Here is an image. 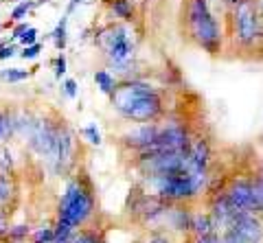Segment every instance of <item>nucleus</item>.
Masks as SVG:
<instances>
[{
	"instance_id": "1",
	"label": "nucleus",
	"mask_w": 263,
	"mask_h": 243,
	"mask_svg": "<svg viewBox=\"0 0 263 243\" xmlns=\"http://www.w3.org/2000/svg\"><path fill=\"white\" fill-rule=\"evenodd\" d=\"M110 105L121 118L129 123H154L167 116L162 90L141 77L121 79L119 88L110 96Z\"/></svg>"
},
{
	"instance_id": "2",
	"label": "nucleus",
	"mask_w": 263,
	"mask_h": 243,
	"mask_svg": "<svg viewBox=\"0 0 263 243\" xmlns=\"http://www.w3.org/2000/svg\"><path fill=\"white\" fill-rule=\"evenodd\" d=\"M95 44L103 53L108 66L117 72L119 79H132L129 70L136 68L138 44L134 35H132L127 22H112V24H105V27L97 29Z\"/></svg>"
},
{
	"instance_id": "3",
	"label": "nucleus",
	"mask_w": 263,
	"mask_h": 243,
	"mask_svg": "<svg viewBox=\"0 0 263 243\" xmlns=\"http://www.w3.org/2000/svg\"><path fill=\"white\" fill-rule=\"evenodd\" d=\"M97 199H95V189L92 182L81 171L72 175L64 189V195L57 204V219L68 221L75 228H86L88 221L95 217Z\"/></svg>"
},
{
	"instance_id": "4",
	"label": "nucleus",
	"mask_w": 263,
	"mask_h": 243,
	"mask_svg": "<svg viewBox=\"0 0 263 243\" xmlns=\"http://www.w3.org/2000/svg\"><path fill=\"white\" fill-rule=\"evenodd\" d=\"M186 31L193 42L209 55H219L224 46V33L211 9V0H189L186 5Z\"/></svg>"
},
{
	"instance_id": "5",
	"label": "nucleus",
	"mask_w": 263,
	"mask_h": 243,
	"mask_svg": "<svg viewBox=\"0 0 263 243\" xmlns=\"http://www.w3.org/2000/svg\"><path fill=\"white\" fill-rule=\"evenodd\" d=\"M230 37L243 51H254L263 46V11L257 0H241L228 11Z\"/></svg>"
},
{
	"instance_id": "6",
	"label": "nucleus",
	"mask_w": 263,
	"mask_h": 243,
	"mask_svg": "<svg viewBox=\"0 0 263 243\" xmlns=\"http://www.w3.org/2000/svg\"><path fill=\"white\" fill-rule=\"evenodd\" d=\"M75 158H77L75 132H72V127L66 120H62L60 134H57V158H55V165L51 171L60 177H66L75 169Z\"/></svg>"
},
{
	"instance_id": "7",
	"label": "nucleus",
	"mask_w": 263,
	"mask_h": 243,
	"mask_svg": "<svg viewBox=\"0 0 263 243\" xmlns=\"http://www.w3.org/2000/svg\"><path fill=\"white\" fill-rule=\"evenodd\" d=\"M158 132H160V123L154 120V123H136L132 129H127L125 134L119 138L121 147L127 149L132 153H138L147 147H152L154 140L158 138Z\"/></svg>"
},
{
	"instance_id": "8",
	"label": "nucleus",
	"mask_w": 263,
	"mask_h": 243,
	"mask_svg": "<svg viewBox=\"0 0 263 243\" xmlns=\"http://www.w3.org/2000/svg\"><path fill=\"white\" fill-rule=\"evenodd\" d=\"M252 182H254L252 177H235V180L224 189V193L235 208H241V210H248V213L259 215L257 204H254V197H252Z\"/></svg>"
},
{
	"instance_id": "9",
	"label": "nucleus",
	"mask_w": 263,
	"mask_h": 243,
	"mask_svg": "<svg viewBox=\"0 0 263 243\" xmlns=\"http://www.w3.org/2000/svg\"><path fill=\"white\" fill-rule=\"evenodd\" d=\"M226 230L239 234L246 243H263V221L254 213H243L239 217H235V221Z\"/></svg>"
},
{
	"instance_id": "10",
	"label": "nucleus",
	"mask_w": 263,
	"mask_h": 243,
	"mask_svg": "<svg viewBox=\"0 0 263 243\" xmlns=\"http://www.w3.org/2000/svg\"><path fill=\"white\" fill-rule=\"evenodd\" d=\"M191 219H193V210L189 206V201H171L167 213H164L162 226H167L171 232L191 234Z\"/></svg>"
},
{
	"instance_id": "11",
	"label": "nucleus",
	"mask_w": 263,
	"mask_h": 243,
	"mask_svg": "<svg viewBox=\"0 0 263 243\" xmlns=\"http://www.w3.org/2000/svg\"><path fill=\"white\" fill-rule=\"evenodd\" d=\"M211 160H213L211 143L204 138V136H197V138H193L191 147H189V165H191L193 171H209Z\"/></svg>"
},
{
	"instance_id": "12",
	"label": "nucleus",
	"mask_w": 263,
	"mask_h": 243,
	"mask_svg": "<svg viewBox=\"0 0 263 243\" xmlns=\"http://www.w3.org/2000/svg\"><path fill=\"white\" fill-rule=\"evenodd\" d=\"M217 232V226L213 221V217L209 210H200V213H193V219H191V237L193 239H200V237H209V234Z\"/></svg>"
},
{
	"instance_id": "13",
	"label": "nucleus",
	"mask_w": 263,
	"mask_h": 243,
	"mask_svg": "<svg viewBox=\"0 0 263 243\" xmlns=\"http://www.w3.org/2000/svg\"><path fill=\"white\" fill-rule=\"evenodd\" d=\"M103 5L108 7V11L119 22L129 24L136 20V9H134V5H132V0H103Z\"/></svg>"
},
{
	"instance_id": "14",
	"label": "nucleus",
	"mask_w": 263,
	"mask_h": 243,
	"mask_svg": "<svg viewBox=\"0 0 263 243\" xmlns=\"http://www.w3.org/2000/svg\"><path fill=\"white\" fill-rule=\"evenodd\" d=\"M95 86L99 88V92L101 94H105L110 99V96L114 94V90L119 88V77L117 75H112V72L108 70V68H101V70H95Z\"/></svg>"
},
{
	"instance_id": "15",
	"label": "nucleus",
	"mask_w": 263,
	"mask_h": 243,
	"mask_svg": "<svg viewBox=\"0 0 263 243\" xmlns=\"http://www.w3.org/2000/svg\"><path fill=\"white\" fill-rule=\"evenodd\" d=\"M35 123H37V114H33L31 110H18L15 112V136L27 140Z\"/></svg>"
},
{
	"instance_id": "16",
	"label": "nucleus",
	"mask_w": 263,
	"mask_h": 243,
	"mask_svg": "<svg viewBox=\"0 0 263 243\" xmlns=\"http://www.w3.org/2000/svg\"><path fill=\"white\" fill-rule=\"evenodd\" d=\"M68 18H70V15L64 13L60 18V22L55 24V29L48 33V35H51V39H53V46L57 48V53L66 51V46H68Z\"/></svg>"
},
{
	"instance_id": "17",
	"label": "nucleus",
	"mask_w": 263,
	"mask_h": 243,
	"mask_svg": "<svg viewBox=\"0 0 263 243\" xmlns=\"http://www.w3.org/2000/svg\"><path fill=\"white\" fill-rule=\"evenodd\" d=\"M15 136V112L11 108H0V143H9Z\"/></svg>"
},
{
	"instance_id": "18",
	"label": "nucleus",
	"mask_w": 263,
	"mask_h": 243,
	"mask_svg": "<svg viewBox=\"0 0 263 243\" xmlns=\"http://www.w3.org/2000/svg\"><path fill=\"white\" fill-rule=\"evenodd\" d=\"M18 195V184L13 180V173H0V208H5Z\"/></svg>"
},
{
	"instance_id": "19",
	"label": "nucleus",
	"mask_w": 263,
	"mask_h": 243,
	"mask_svg": "<svg viewBox=\"0 0 263 243\" xmlns=\"http://www.w3.org/2000/svg\"><path fill=\"white\" fill-rule=\"evenodd\" d=\"M40 68L33 66L31 70H24V68H15V66H9V68H0V81L5 84H20V81H27L35 75Z\"/></svg>"
},
{
	"instance_id": "20",
	"label": "nucleus",
	"mask_w": 263,
	"mask_h": 243,
	"mask_svg": "<svg viewBox=\"0 0 263 243\" xmlns=\"http://www.w3.org/2000/svg\"><path fill=\"white\" fill-rule=\"evenodd\" d=\"M33 9H37V0H20V3L13 5V9L9 13V20L11 22H20V20L27 18Z\"/></svg>"
},
{
	"instance_id": "21",
	"label": "nucleus",
	"mask_w": 263,
	"mask_h": 243,
	"mask_svg": "<svg viewBox=\"0 0 263 243\" xmlns=\"http://www.w3.org/2000/svg\"><path fill=\"white\" fill-rule=\"evenodd\" d=\"M31 237V226L29 224H15V226H9V230H7V243H24Z\"/></svg>"
},
{
	"instance_id": "22",
	"label": "nucleus",
	"mask_w": 263,
	"mask_h": 243,
	"mask_svg": "<svg viewBox=\"0 0 263 243\" xmlns=\"http://www.w3.org/2000/svg\"><path fill=\"white\" fill-rule=\"evenodd\" d=\"M70 243H105L103 234L99 230H88V228H79L75 234H72Z\"/></svg>"
},
{
	"instance_id": "23",
	"label": "nucleus",
	"mask_w": 263,
	"mask_h": 243,
	"mask_svg": "<svg viewBox=\"0 0 263 243\" xmlns=\"http://www.w3.org/2000/svg\"><path fill=\"white\" fill-rule=\"evenodd\" d=\"M13 167H15V160L11 149L5 143H0V173H13Z\"/></svg>"
},
{
	"instance_id": "24",
	"label": "nucleus",
	"mask_w": 263,
	"mask_h": 243,
	"mask_svg": "<svg viewBox=\"0 0 263 243\" xmlns=\"http://www.w3.org/2000/svg\"><path fill=\"white\" fill-rule=\"evenodd\" d=\"M31 243H51L55 239V230L53 226H40V228H35L31 232Z\"/></svg>"
},
{
	"instance_id": "25",
	"label": "nucleus",
	"mask_w": 263,
	"mask_h": 243,
	"mask_svg": "<svg viewBox=\"0 0 263 243\" xmlns=\"http://www.w3.org/2000/svg\"><path fill=\"white\" fill-rule=\"evenodd\" d=\"M51 66H53V77H55L57 81H62V79L66 77V72H68V59H66L64 51L57 53V57L51 59Z\"/></svg>"
},
{
	"instance_id": "26",
	"label": "nucleus",
	"mask_w": 263,
	"mask_h": 243,
	"mask_svg": "<svg viewBox=\"0 0 263 243\" xmlns=\"http://www.w3.org/2000/svg\"><path fill=\"white\" fill-rule=\"evenodd\" d=\"M81 136L92 145V147H101V143H103V138H101V132H99V127H97V123H90V125H86V127H81Z\"/></svg>"
},
{
	"instance_id": "27",
	"label": "nucleus",
	"mask_w": 263,
	"mask_h": 243,
	"mask_svg": "<svg viewBox=\"0 0 263 243\" xmlns=\"http://www.w3.org/2000/svg\"><path fill=\"white\" fill-rule=\"evenodd\" d=\"M62 94L66 96V99H70V101L77 99L79 86H77V81L72 79V77H64V79H62Z\"/></svg>"
},
{
	"instance_id": "28",
	"label": "nucleus",
	"mask_w": 263,
	"mask_h": 243,
	"mask_svg": "<svg viewBox=\"0 0 263 243\" xmlns=\"http://www.w3.org/2000/svg\"><path fill=\"white\" fill-rule=\"evenodd\" d=\"M40 53H42V44L35 42V44H31V46H22L18 55H20V59L31 62V59H37V57H40Z\"/></svg>"
},
{
	"instance_id": "29",
	"label": "nucleus",
	"mask_w": 263,
	"mask_h": 243,
	"mask_svg": "<svg viewBox=\"0 0 263 243\" xmlns=\"http://www.w3.org/2000/svg\"><path fill=\"white\" fill-rule=\"evenodd\" d=\"M20 51V44L18 42H9V44H5L3 48H0V62H7V59H11L15 57Z\"/></svg>"
},
{
	"instance_id": "30",
	"label": "nucleus",
	"mask_w": 263,
	"mask_h": 243,
	"mask_svg": "<svg viewBox=\"0 0 263 243\" xmlns=\"http://www.w3.org/2000/svg\"><path fill=\"white\" fill-rule=\"evenodd\" d=\"M37 35H40V31H37L35 27H29L27 31H24V35L18 39L20 48H22V46H31V44H35V42H37Z\"/></svg>"
},
{
	"instance_id": "31",
	"label": "nucleus",
	"mask_w": 263,
	"mask_h": 243,
	"mask_svg": "<svg viewBox=\"0 0 263 243\" xmlns=\"http://www.w3.org/2000/svg\"><path fill=\"white\" fill-rule=\"evenodd\" d=\"M9 210H5V208H0V241H5L7 243V230H9Z\"/></svg>"
},
{
	"instance_id": "32",
	"label": "nucleus",
	"mask_w": 263,
	"mask_h": 243,
	"mask_svg": "<svg viewBox=\"0 0 263 243\" xmlns=\"http://www.w3.org/2000/svg\"><path fill=\"white\" fill-rule=\"evenodd\" d=\"M29 27H31V24H29V22H24V20L15 22L13 27H11V35H9V37H11V42H18V39L24 35V31H27Z\"/></svg>"
},
{
	"instance_id": "33",
	"label": "nucleus",
	"mask_w": 263,
	"mask_h": 243,
	"mask_svg": "<svg viewBox=\"0 0 263 243\" xmlns=\"http://www.w3.org/2000/svg\"><path fill=\"white\" fill-rule=\"evenodd\" d=\"M219 243H246V241L239 237V234L224 230V232H219Z\"/></svg>"
},
{
	"instance_id": "34",
	"label": "nucleus",
	"mask_w": 263,
	"mask_h": 243,
	"mask_svg": "<svg viewBox=\"0 0 263 243\" xmlns=\"http://www.w3.org/2000/svg\"><path fill=\"white\" fill-rule=\"evenodd\" d=\"M193 243H219V232H213V234H209V237L193 239Z\"/></svg>"
},
{
	"instance_id": "35",
	"label": "nucleus",
	"mask_w": 263,
	"mask_h": 243,
	"mask_svg": "<svg viewBox=\"0 0 263 243\" xmlns=\"http://www.w3.org/2000/svg\"><path fill=\"white\" fill-rule=\"evenodd\" d=\"M217 3H219L221 7H224V9H226V13H228L230 9H233V7H237V5H239L241 0H217Z\"/></svg>"
},
{
	"instance_id": "36",
	"label": "nucleus",
	"mask_w": 263,
	"mask_h": 243,
	"mask_svg": "<svg viewBox=\"0 0 263 243\" xmlns=\"http://www.w3.org/2000/svg\"><path fill=\"white\" fill-rule=\"evenodd\" d=\"M81 5H84V0H70V3H68V7H66V13H68V15H72V13H75V9H77V7H81Z\"/></svg>"
},
{
	"instance_id": "37",
	"label": "nucleus",
	"mask_w": 263,
	"mask_h": 243,
	"mask_svg": "<svg viewBox=\"0 0 263 243\" xmlns=\"http://www.w3.org/2000/svg\"><path fill=\"white\" fill-rule=\"evenodd\" d=\"M46 3H51V0H37V7L40 5H46Z\"/></svg>"
},
{
	"instance_id": "38",
	"label": "nucleus",
	"mask_w": 263,
	"mask_h": 243,
	"mask_svg": "<svg viewBox=\"0 0 263 243\" xmlns=\"http://www.w3.org/2000/svg\"><path fill=\"white\" fill-rule=\"evenodd\" d=\"M257 5H259V9L263 11V0H257Z\"/></svg>"
},
{
	"instance_id": "39",
	"label": "nucleus",
	"mask_w": 263,
	"mask_h": 243,
	"mask_svg": "<svg viewBox=\"0 0 263 243\" xmlns=\"http://www.w3.org/2000/svg\"><path fill=\"white\" fill-rule=\"evenodd\" d=\"M3 3H13L15 5V3H20V0H3Z\"/></svg>"
},
{
	"instance_id": "40",
	"label": "nucleus",
	"mask_w": 263,
	"mask_h": 243,
	"mask_svg": "<svg viewBox=\"0 0 263 243\" xmlns=\"http://www.w3.org/2000/svg\"><path fill=\"white\" fill-rule=\"evenodd\" d=\"M0 29H3V24H0Z\"/></svg>"
},
{
	"instance_id": "41",
	"label": "nucleus",
	"mask_w": 263,
	"mask_h": 243,
	"mask_svg": "<svg viewBox=\"0 0 263 243\" xmlns=\"http://www.w3.org/2000/svg\"><path fill=\"white\" fill-rule=\"evenodd\" d=\"M0 243H5V241H0Z\"/></svg>"
},
{
	"instance_id": "42",
	"label": "nucleus",
	"mask_w": 263,
	"mask_h": 243,
	"mask_svg": "<svg viewBox=\"0 0 263 243\" xmlns=\"http://www.w3.org/2000/svg\"><path fill=\"white\" fill-rule=\"evenodd\" d=\"M13 243H18V241H13Z\"/></svg>"
},
{
	"instance_id": "43",
	"label": "nucleus",
	"mask_w": 263,
	"mask_h": 243,
	"mask_svg": "<svg viewBox=\"0 0 263 243\" xmlns=\"http://www.w3.org/2000/svg\"><path fill=\"white\" fill-rule=\"evenodd\" d=\"M0 3H3V0H0Z\"/></svg>"
}]
</instances>
